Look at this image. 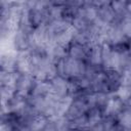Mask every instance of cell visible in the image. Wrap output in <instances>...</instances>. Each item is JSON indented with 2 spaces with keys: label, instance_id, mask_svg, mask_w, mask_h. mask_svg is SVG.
I'll list each match as a JSON object with an SVG mask.
<instances>
[{
  "label": "cell",
  "instance_id": "cell-13",
  "mask_svg": "<svg viewBox=\"0 0 131 131\" xmlns=\"http://www.w3.org/2000/svg\"><path fill=\"white\" fill-rule=\"evenodd\" d=\"M118 124L124 128L131 129V112L127 108H124L116 118Z\"/></svg>",
  "mask_w": 131,
  "mask_h": 131
},
{
  "label": "cell",
  "instance_id": "cell-10",
  "mask_svg": "<svg viewBox=\"0 0 131 131\" xmlns=\"http://www.w3.org/2000/svg\"><path fill=\"white\" fill-rule=\"evenodd\" d=\"M90 46L86 47L83 45H80L76 42H72L70 44V46L68 47V56L76 59V60H84L86 59V53H87V49Z\"/></svg>",
  "mask_w": 131,
  "mask_h": 131
},
{
  "label": "cell",
  "instance_id": "cell-2",
  "mask_svg": "<svg viewBox=\"0 0 131 131\" xmlns=\"http://www.w3.org/2000/svg\"><path fill=\"white\" fill-rule=\"evenodd\" d=\"M34 83H35V80L33 79V77L31 75H21V74H19V77H18L16 85H15L16 94L27 98L31 94Z\"/></svg>",
  "mask_w": 131,
  "mask_h": 131
},
{
  "label": "cell",
  "instance_id": "cell-7",
  "mask_svg": "<svg viewBox=\"0 0 131 131\" xmlns=\"http://www.w3.org/2000/svg\"><path fill=\"white\" fill-rule=\"evenodd\" d=\"M17 54V51H11L8 53L0 54V71L14 72Z\"/></svg>",
  "mask_w": 131,
  "mask_h": 131
},
{
  "label": "cell",
  "instance_id": "cell-11",
  "mask_svg": "<svg viewBox=\"0 0 131 131\" xmlns=\"http://www.w3.org/2000/svg\"><path fill=\"white\" fill-rule=\"evenodd\" d=\"M18 77H19V73H17L16 71L14 72L0 71V86H8L15 88Z\"/></svg>",
  "mask_w": 131,
  "mask_h": 131
},
{
  "label": "cell",
  "instance_id": "cell-9",
  "mask_svg": "<svg viewBox=\"0 0 131 131\" xmlns=\"http://www.w3.org/2000/svg\"><path fill=\"white\" fill-rule=\"evenodd\" d=\"M49 119L42 115V114H35L34 116L31 117V119L28 122V127L30 131H43L45 127L48 125Z\"/></svg>",
  "mask_w": 131,
  "mask_h": 131
},
{
  "label": "cell",
  "instance_id": "cell-17",
  "mask_svg": "<svg viewBox=\"0 0 131 131\" xmlns=\"http://www.w3.org/2000/svg\"><path fill=\"white\" fill-rule=\"evenodd\" d=\"M120 26H121L124 36L127 39H131V20H126V21L122 23Z\"/></svg>",
  "mask_w": 131,
  "mask_h": 131
},
{
  "label": "cell",
  "instance_id": "cell-15",
  "mask_svg": "<svg viewBox=\"0 0 131 131\" xmlns=\"http://www.w3.org/2000/svg\"><path fill=\"white\" fill-rule=\"evenodd\" d=\"M115 94L124 102L126 103L130 98H131V87H127V86H120L118 88V90L115 92Z\"/></svg>",
  "mask_w": 131,
  "mask_h": 131
},
{
  "label": "cell",
  "instance_id": "cell-4",
  "mask_svg": "<svg viewBox=\"0 0 131 131\" xmlns=\"http://www.w3.org/2000/svg\"><path fill=\"white\" fill-rule=\"evenodd\" d=\"M15 71L21 75H31L32 73V64L30 60V51L18 52L16 57Z\"/></svg>",
  "mask_w": 131,
  "mask_h": 131
},
{
  "label": "cell",
  "instance_id": "cell-5",
  "mask_svg": "<svg viewBox=\"0 0 131 131\" xmlns=\"http://www.w3.org/2000/svg\"><path fill=\"white\" fill-rule=\"evenodd\" d=\"M13 41V45H14V49L17 52H24V51H28L31 48V42H30V35L21 32V31H17L15 33V35L12 38Z\"/></svg>",
  "mask_w": 131,
  "mask_h": 131
},
{
  "label": "cell",
  "instance_id": "cell-12",
  "mask_svg": "<svg viewBox=\"0 0 131 131\" xmlns=\"http://www.w3.org/2000/svg\"><path fill=\"white\" fill-rule=\"evenodd\" d=\"M87 119H88V123H89V127L90 129L93 128L94 126L100 124L102 122L103 119V114L101 111H99L97 107H92L90 108L87 113H86Z\"/></svg>",
  "mask_w": 131,
  "mask_h": 131
},
{
  "label": "cell",
  "instance_id": "cell-3",
  "mask_svg": "<svg viewBox=\"0 0 131 131\" xmlns=\"http://www.w3.org/2000/svg\"><path fill=\"white\" fill-rule=\"evenodd\" d=\"M123 110H124V102L115 93H111L110 99H108L106 106L103 111V117L117 118V116Z\"/></svg>",
  "mask_w": 131,
  "mask_h": 131
},
{
  "label": "cell",
  "instance_id": "cell-8",
  "mask_svg": "<svg viewBox=\"0 0 131 131\" xmlns=\"http://www.w3.org/2000/svg\"><path fill=\"white\" fill-rule=\"evenodd\" d=\"M50 82H51L53 93H55L59 97H64L69 95V83L67 79L60 76H56Z\"/></svg>",
  "mask_w": 131,
  "mask_h": 131
},
{
  "label": "cell",
  "instance_id": "cell-16",
  "mask_svg": "<svg viewBox=\"0 0 131 131\" xmlns=\"http://www.w3.org/2000/svg\"><path fill=\"white\" fill-rule=\"evenodd\" d=\"M127 3L128 1H124V0H118V1H111V6L114 9L115 13L117 15L123 14L126 12L127 9Z\"/></svg>",
  "mask_w": 131,
  "mask_h": 131
},
{
  "label": "cell",
  "instance_id": "cell-6",
  "mask_svg": "<svg viewBox=\"0 0 131 131\" xmlns=\"http://www.w3.org/2000/svg\"><path fill=\"white\" fill-rule=\"evenodd\" d=\"M102 45L90 46L87 49L85 62L91 66H102Z\"/></svg>",
  "mask_w": 131,
  "mask_h": 131
},
{
  "label": "cell",
  "instance_id": "cell-1",
  "mask_svg": "<svg viewBox=\"0 0 131 131\" xmlns=\"http://www.w3.org/2000/svg\"><path fill=\"white\" fill-rule=\"evenodd\" d=\"M90 110V107L88 106L86 100H85V97L84 95L83 96H79V97H76L74 98L68 113L66 114V118L68 120H75L83 115H85L88 111Z\"/></svg>",
  "mask_w": 131,
  "mask_h": 131
},
{
  "label": "cell",
  "instance_id": "cell-14",
  "mask_svg": "<svg viewBox=\"0 0 131 131\" xmlns=\"http://www.w3.org/2000/svg\"><path fill=\"white\" fill-rule=\"evenodd\" d=\"M110 95L111 94L102 93V92L95 93V107H97L99 111H101L102 114H103V111H104L106 103L110 99Z\"/></svg>",
  "mask_w": 131,
  "mask_h": 131
}]
</instances>
